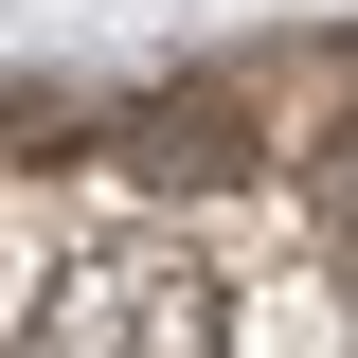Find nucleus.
Segmentation results:
<instances>
[{"label": "nucleus", "mask_w": 358, "mask_h": 358, "mask_svg": "<svg viewBox=\"0 0 358 358\" xmlns=\"http://www.w3.org/2000/svg\"><path fill=\"white\" fill-rule=\"evenodd\" d=\"M268 143H251V108H233V90H162V108H143L126 126V179H162V197H197V179H251Z\"/></svg>", "instance_id": "nucleus-2"}, {"label": "nucleus", "mask_w": 358, "mask_h": 358, "mask_svg": "<svg viewBox=\"0 0 358 358\" xmlns=\"http://www.w3.org/2000/svg\"><path fill=\"white\" fill-rule=\"evenodd\" d=\"M18 358H233V287L162 233H108V251H54L36 305H18Z\"/></svg>", "instance_id": "nucleus-1"}]
</instances>
